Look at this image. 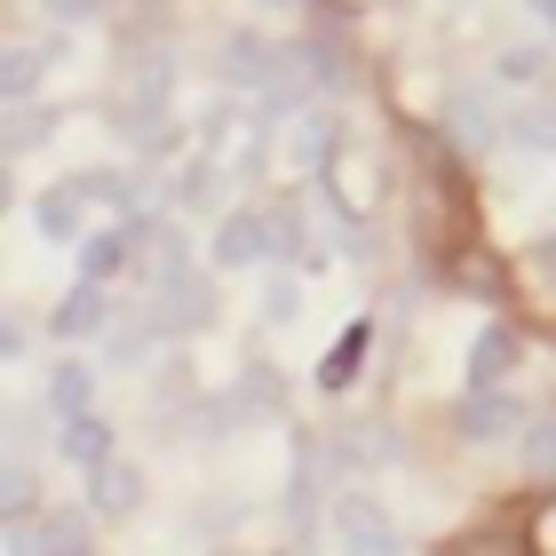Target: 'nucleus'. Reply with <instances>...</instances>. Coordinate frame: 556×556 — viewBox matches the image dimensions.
<instances>
[{"instance_id":"nucleus-1","label":"nucleus","mask_w":556,"mask_h":556,"mask_svg":"<svg viewBox=\"0 0 556 556\" xmlns=\"http://www.w3.org/2000/svg\"><path fill=\"white\" fill-rule=\"evenodd\" d=\"M278 263V231L255 207H223L215 239H207V270H270Z\"/></svg>"},{"instance_id":"nucleus-2","label":"nucleus","mask_w":556,"mask_h":556,"mask_svg":"<svg viewBox=\"0 0 556 556\" xmlns=\"http://www.w3.org/2000/svg\"><path fill=\"white\" fill-rule=\"evenodd\" d=\"M525 421H533V414L509 397V382L462 397V438H469V445H509V438H525Z\"/></svg>"},{"instance_id":"nucleus-3","label":"nucleus","mask_w":556,"mask_h":556,"mask_svg":"<svg viewBox=\"0 0 556 556\" xmlns=\"http://www.w3.org/2000/svg\"><path fill=\"white\" fill-rule=\"evenodd\" d=\"M334 548H374L382 556V548H406V533L390 525V509L374 493H342L334 501Z\"/></svg>"},{"instance_id":"nucleus-4","label":"nucleus","mask_w":556,"mask_h":556,"mask_svg":"<svg viewBox=\"0 0 556 556\" xmlns=\"http://www.w3.org/2000/svg\"><path fill=\"white\" fill-rule=\"evenodd\" d=\"M112 318H119L112 311V287H104V278H80V287L48 311V334H56V342H88V334H104Z\"/></svg>"},{"instance_id":"nucleus-5","label":"nucleus","mask_w":556,"mask_h":556,"mask_svg":"<svg viewBox=\"0 0 556 556\" xmlns=\"http://www.w3.org/2000/svg\"><path fill=\"white\" fill-rule=\"evenodd\" d=\"M33 231H40L48 247H80V239H88V191H80V184H48V191L33 199Z\"/></svg>"},{"instance_id":"nucleus-6","label":"nucleus","mask_w":556,"mask_h":556,"mask_svg":"<svg viewBox=\"0 0 556 556\" xmlns=\"http://www.w3.org/2000/svg\"><path fill=\"white\" fill-rule=\"evenodd\" d=\"M517 358H525V334L517 326H477V342H469V390H501L517 374Z\"/></svg>"},{"instance_id":"nucleus-7","label":"nucleus","mask_w":556,"mask_h":556,"mask_svg":"<svg viewBox=\"0 0 556 556\" xmlns=\"http://www.w3.org/2000/svg\"><path fill=\"white\" fill-rule=\"evenodd\" d=\"M88 509L96 517H136L143 509V469L128 462V453H112V462L88 469Z\"/></svg>"},{"instance_id":"nucleus-8","label":"nucleus","mask_w":556,"mask_h":556,"mask_svg":"<svg viewBox=\"0 0 556 556\" xmlns=\"http://www.w3.org/2000/svg\"><path fill=\"white\" fill-rule=\"evenodd\" d=\"M112 453H119V429L104 421V414H64L56 421V462H72V469H96V462H112Z\"/></svg>"},{"instance_id":"nucleus-9","label":"nucleus","mask_w":556,"mask_h":556,"mask_svg":"<svg viewBox=\"0 0 556 556\" xmlns=\"http://www.w3.org/2000/svg\"><path fill=\"white\" fill-rule=\"evenodd\" d=\"M160 326H184V334H207V326H215V294H207L199 270L160 278Z\"/></svg>"},{"instance_id":"nucleus-10","label":"nucleus","mask_w":556,"mask_h":556,"mask_svg":"<svg viewBox=\"0 0 556 556\" xmlns=\"http://www.w3.org/2000/svg\"><path fill=\"white\" fill-rule=\"evenodd\" d=\"M128 270H136V231L128 223H104V231L80 239V278H104L112 287V278H128Z\"/></svg>"},{"instance_id":"nucleus-11","label":"nucleus","mask_w":556,"mask_h":556,"mask_svg":"<svg viewBox=\"0 0 556 556\" xmlns=\"http://www.w3.org/2000/svg\"><path fill=\"white\" fill-rule=\"evenodd\" d=\"M40 406H48V421H64V414H88V406H96V366H88V358H56V366H48V390H40Z\"/></svg>"},{"instance_id":"nucleus-12","label":"nucleus","mask_w":556,"mask_h":556,"mask_svg":"<svg viewBox=\"0 0 556 556\" xmlns=\"http://www.w3.org/2000/svg\"><path fill=\"white\" fill-rule=\"evenodd\" d=\"M167 199H175V215H207L215 199H223V167L199 151V160H184V167L167 175Z\"/></svg>"},{"instance_id":"nucleus-13","label":"nucleus","mask_w":556,"mask_h":556,"mask_svg":"<svg viewBox=\"0 0 556 556\" xmlns=\"http://www.w3.org/2000/svg\"><path fill=\"white\" fill-rule=\"evenodd\" d=\"M9 541L16 548H40V556H80L88 548V525L80 517H48V525H16Z\"/></svg>"},{"instance_id":"nucleus-14","label":"nucleus","mask_w":556,"mask_h":556,"mask_svg":"<svg viewBox=\"0 0 556 556\" xmlns=\"http://www.w3.org/2000/svg\"><path fill=\"white\" fill-rule=\"evenodd\" d=\"M366 342H374V326H366V318H358V326H342V342L326 350L318 382H326V390H350V382H358V358H366Z\"/></svg>"},{"instance_id":"nucleus-15","label":"nucleus","mask_w":556,"mask_h":556,"mask_svg":"<svg viewBox=\"0 0 556 556\" xmlns=\"http://www.w3.org/2000/svg\"><path fill=\"white\" fill-rule=\"evenodd\" d=\"M56 48H40V40H9V64H0V80H9V104H24V96L40 88V72Z\"/></svg>"},{"instance_id":"nucleus-16","label":"nucleus","mask_w":556,"mask_h":556,"mask_svg":"<svg viewBox=\"0 0 556 556\" xmlns=\"http://www.w3.org/2000/svg\"><path fill=\"white\" fill-rule=\"evenodd\" d=\"M0 509H9V533L16 525H33V509H40V477H33V462H9V477H0Z\"/></svg>"},{"instance_id":"nucleus-17","label":"nucleus","mask_w":556,"mask_h":556,"mask_svg":"<svg viewBox=\"0 0 556 556\" xmlns=\"http://www.w3.org/2000/svg\"><path fill=\"white\" fill-rule=\"evenodd\" d=\"M517 453H525V469H533V477H556V406H541L533 421H525Z\"/></svg>"},{"instance_id":"nucleus-18","label":"nucleus","mask_w":556,"mask_h":556,"mask_svg":"<svg viewBox=\"0 0 556 556\" xmlns=\"http://www.w3.org/2000/svg\"><path fill=\"white\" fill-rule=\"evenodd\" d=\"M151 342H160V326H151V318L104 326V358H112V366H143V358H151Z\"/></svg>"},{"instance_id":"nucleus-19","label":"nucleus","mask_w":556,"mask_h":556,"mask_svg":"<svg viewBox=\"0 0 556 556\" xmlns=\"http://www.w3.org/2000/svg\"><path fill=\"white\" fill-rule=\"evenodd\" d=\"M294 311H302V278L294 270H270L263 278V326H294Z\"/></svg>"},{"instance_id":"nucleus-20","label":"nucleus","mask_w":556,"mask_h":556,"mask_svg":"<svg viewBox=\"0 0 556 556\" xmlns=\"http://www.w3.org/2000/svg\"><path fill=\"white\" fill-rule=\"evenodd\" d=\"M541 72H548V48H501V56H493V80H509V88H533L541 80Z\"/></svg>"},{"instance_id":"nucleus-21","label":"nucleus","mask_w":556,"mask_h":556,"mask_svg":"<svg viewBox=\"0 0 556 556\" xmlns=\"http://www.w3.org/2000/svg\"><path fill=\"white\" fill-rule=\"evenodd\" d=\"M40 136H56V112H33V96L9 104V151H33Z\"/></svg>"},{"instance_id":"nucleus-22","label":"nucleus","mask_w":556,"mask_h":556,"mask_svg":"<svg viewBox=\"0 0 556 556\" xmlns=\"http://www.w3.org/2000/svg\"><path fill=\"white\" fill-rule=\"evenodd\" d=\"M72 184H80L96 207H112V215H128V207H136V175H72Z\"/></svg>"},{"instance_id":"nucleus-23","label":"nucleus","mask_w":556,"mask_h":556,"mask_svg":"<svg viewBox=\"0 0 556 556\" xmlns=\"http://www.w3.org/2000/svg\"><path fill=\"white\" fill-rule=\"evenodd\" d=\"M270 231H278V263H294V270H311V263H318V247H311V223H294V215H270Z\"/></svg>"},{"instance_id":"nucleus-24","label":"nucleus","mask_w":556,"mask_h":556,"mask_svg":"<svg viewBox=\"0 0 556 556\" xmlns=\"http://www.w3.org/2000/svg\"><path fill=\"white\" fill-rule=\"evenodd\" d=\"M509 143L517 151H556V112H517L509 119Z\"/></svg>"},{"instance_id":"nucleus-25","label":"nucleus","mask_w":556,"mask_h":556,"mask_svg":"<svg viewBox=\"0 0 556 556\" xmlns=\"http://www.w3.org/2000/svg\"><path fill=\"white\" fill-rule=\"evenodd\" d=\"M453 119H462V143H493V136H509V128H485V104H477V96H462V104H453Z\"/></svg>"},{"instance_id":"nucleus-26","label":"nucleus","mask_w":556,"mask_h":556,"mask_svg":"<svg viewBox=\"0 0 556 556\" xmlns=\"http://www.w3.org/2000/svg\"><path fill=\"white\" fill-rule=\"evenodd\" d=\"M40 16L48 24H96V16H104V0H40Z\"/></svg>"},{"instance_id":"nucleus-27","label":"nucleus","mask_w":556,"mask_h":556,"mask_svg":"<svg viewBox=\"0 0 556 556\" xmlns=\"http://www.w3.org/2000/svg\"><path fill=\"white\" fill-rule=\"evenodd\" d=\"M533 270L548 278V287H556V231H541V239H533Z\"/></svg>"},{"instance_id":"nucleus-28","label":"nucleus","mask_w":556,"mask_h":556,"mask_svg":"<svg viewBox=\"0 0 556 556\" xmlns=\"http://www.w3.org/2000/svg\"><path fill=\"white\" fill-rule=\"evenodd\" d=\"M525 9H533V24H548V33H556V0H525Z\"/></svg>"},{"instance_id":"nucleus-29","label":"nucleus","mask_w":556,"mask_h":556,"mask_svg":"<svg viewBox=\"0 0 556 556\" xmlns=\"http://www.w3.org/2000/svg\"><path fill=\"white\" fill-rule=\"evenodd\" d=\"M263 9H287V0H263Z\"/></svg>"},{"instance_id":"nucleus-30","label":"nucleus","mask_w":556,"mask_h":556,"mask_svg":"<svg viewBox=\"0 0 556 556\" xmlns=\"http://www.w3.org/2000/svg\"><path fill=\"white\" fill-rule=\"evenodd\" d=\"M143 9H151V0H143Z\"/></svg>"}]
</instances>
